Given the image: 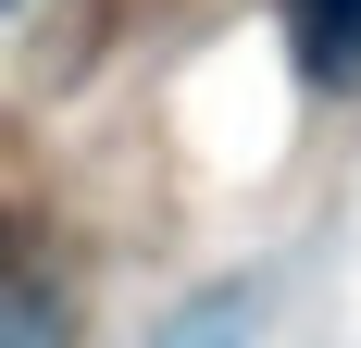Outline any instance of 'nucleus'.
<instances>
[{
	"label": "nucleus",
	"mask_w": 361,
	"mask_h": 348,
	"mask_svg": "<svg viewBox=\"0 0 361 348\" xmlns=\"http://www.w3.org/2000/svg\"><path fill=\"white\" fill-rule=\"evenodd\" d=\"M250 323H262V299H250V286H212V299H187V311L162 323L149 348H250Z\"/></svg>",
	"instance_id": "obj_2"
},
{
	"label": "nucleus",
	"mask_w": 361,
	"mask_h": 348,
	"mask_svg": "<svg viewBox=\"0 0 361 348\" xmlns=\"http://www.w3.org/2000/svg\"><path fill=\"white\" fill-rule=\"evenodd\" d=\"M287 37H299V63L324 75V87L361 75V0H287Z\"/></svg>",
	"instance_id": "obj_1"
}]
</instances>
